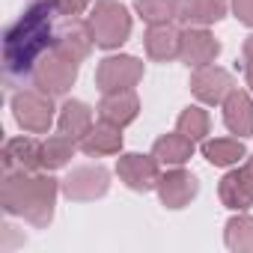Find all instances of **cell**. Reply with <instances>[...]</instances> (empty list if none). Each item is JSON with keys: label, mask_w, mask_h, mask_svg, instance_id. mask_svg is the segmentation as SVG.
Wrapping results in <instances>:
<instances>
[{"label": "cell", "mask_w": 253, "mask_h": 253, "mask_svg": "<svg viewBox=\"0 0 253 253\" xmlns=\"http://www.w3.org/2000/svg\"><path fill=\"white\" fill-rule=\"evenodd\" d=\"M54 15H57V9L51 6V0H33L6 27V33H3V69H6V78L12 84L30 78L36 63L51 51L54 36H57Z\"/></svg>", "instance_id": "cell-1"}, {"label": "cell", "mask_w": 253, "mask_h": 253, "mask_svg": "<svg viewBox=\"0 0 253 253\" xmlns=\"http://www.w3.org/2000/svg\"><path fill=\"white\" fill-rule=\"evenodd\" d=\"M63 194V179H54L51 170L39 173H3L0 206L12 217H24L36 229H48L54 220L57 197Z\"/></svg>", "instance_id": "cell-2"}, {"label": "cell", "mask_w": 253, "mask_h": 253, "mask_svg": "<svg viewBox=\"0 0 253 253\" xmlns=\"http://www.w3.org/2000/svg\"><path fill=\"white\" fill-rule=\"evenodd\" d=\"M86 27H89V36L95 42V48L101 51H116L128 42L131 36V12L125 3L119 0H92V6L86 12Z\"/></svg>", "instance_id": "cell-3"}, {"label": "cell", "mask_w": 253, "mask_h": 253, "mask_svg": "<svg viewBox=\"0 0 253 253\" xmlns=\"http://www.w3.org/2000/svg\"><path fill=\"white\" fill-rule=\"evenodd\" d=\"M9 107H12L15 122L21 125L27 134H48L51 125L57 122V110H60V107L54 104V95L36 89L33 84L24 86V89H18V92L12 95Z\"/></svg>", "instance_id": "cell-4"}, {"label": "cell", "mask_w": 253, "mask_h": 253, "mask_svg": "<svg viewBox=\"0 0 253 253\" xmlns=\"http://www.w3.org/2000/svg\"><path fill=\"white\" fill-rule=\"evenodd\" d=\"M78 69H81L78 60L66 57L63 51H57V48L51 45V51L36 63V69H33V75H30V84H33L36 89L54 95V98H63V95L72 92V86H75V81H78Z\"/></svg>", "instance_id": "cell-5"}, {"label": "cell", "mask_w": 253, "mask_h": 253, "mask_svg": "<svg viewBox=\"0 0 253 253\" xmlns=\"http://www.w3.org/2000/svg\"><path fill=\"white\" fill-rule=\"evenodd\" d=\"M143 63L131 54H110L95 69V86L98 92H122L134 89L143 81Z\"/></svg>", "instance_id": "cell-6"}, {"label": "cell", "mask_w": 253, "mask_h": 253, "mask_svg": "<svg viewBox=\"0 0 253 253\" xmlns=\"http://www.w3.org/2000/svg\"><path fill=\"white\" fill-rule=\"evenodd\" d=\"M161 173H164V167L155 161L152 152L149 155H143V152H119V158H116V176H119V182L128 191H137V194L155 191Z\"/></svg>", "instance_id": "cell-7"}, {"label": "cell", "mask_w": 253, "mask_h": 253, "mask_svg": "<svg viewBox=\"0 0 253 253\" xmlns=\"http://www.w3.org/2000/svg\"><path fill=\"white\" fill-rule=\"evenodd\" d=\"M194 98L206 107H220L223 98L235 89V78L229 69L217 66V63H209V66H200V69H191V81H188Z\"/></svg>", "instance_id": "cell-8"}, {"label": "cell", "mask_w": 253, "mask_h": 253, "mask_svg": "<svg viewBox=\"0 0 253 253\" xmlns=\"http://www.w3.org/2000/svg\"><path fill=\"white\" fill-rule=\"evenodd\" d=\"M110 191V170L101 164H81L63 179V197L72 203H95Z\"/></svg>", "instance_id": "cell-9"}, {"label": "cell", "mask_w": 253, "mask_h": 253, "mask_svg": "<svg viewBox=\"0 0 253 253\" xmlns=\"http://www.w3.org/2000/svg\"><path fill=\"white\" fill-rule=\"evenodd\" d=\"M155 191H158V200H161L164 209L179 211V209H185V206H191V203L197 200V194H200V179H197L191 170H185V167H167V170L161 173Z\"/></svg>", "instance_id": "cell-10"}, {"label": "cell", "mask_w": 253, "mask_h": 253, "mask_svg": "<svg viewBox=\"0 0 253 253\" xmlns=\"http://www.w3.org/2000/svg\"><path fill=\"white\" fill-rule=\"evenodd\" d=\"M3 173H39L42 170V140L33 134L9 137L0 152Z\"/></svg>", "instance_id": "cell-11"}, {"label": "cell", "mask_w": 253, "mask_h": 253, "mask_svg": "<svg viewBox=\"0 0 253 253\" xmlns=\"http://www.w3.org/2000/svg\"><path fill=\"white\" fill-rule=\"evenodd\" d=\"M220 57V42L214 39V33L209 27H185L182 30V51L179 60L188 69H200L209 66Z\"/></svg>", "instance_id": "cell-12"}, {"label": "cell", "mask_w": 253, "mask_h": 253, "mask_svg": "<svg viewBox=\"0 0 253 253\" xmlns=\"http://www.w3.org/2000/svg\"><path fill=\"white\" fill-rule=\"evenodd\" d=\"M143 48H146V57L152 63H173V60H179V51H182V27L176 21L149 24L146 27V36H143Z\"/></svg>", "instance_id": "cell-13"}, {"label": "cell", "mask_w": 253, "mask_h": 253, "mask_svg": "<svg viewBox=\"0 0 253 253\" xmlns=\"http://www.w3.org/2000/svg\"><path fill=\"white\" fill-rule=\"evenodd\" d=\"M220 113H223V125L226 131L235 134V137H253V92L250 89H232L223 104H220Z\"/></svg>", "instance_id": "cell-14"}, {"label": "cell", "mask_w": 253, "mask_h": 253, "mask_svg": "<svg viewBox=\"0 0 253 253\" xmlns=\"http://www.w3.org/2000/svg\"><path fill=\"white\" fill-rule=\"evenodd\" d=\"M140 116V98L134 89H122V92H101L98 101V119L110 122V125H131Z\"/></svg>", "instance_id": "cell-15"}, {"label": "cell", "mask_w": 253, "mask_h": 253, "mask_svg": "<svg viewBox=\"0 0 253 253\" xmlns=\"http://www.w3.org/2000/svg\"><path fill=\"white\" fill-rule=\"evenodd\" d=\"M78 143H81V152L89 155V158H110V155L122 152L125 140H122V128H119V125H110V122L98 119Z\"/></svg>", "instance_id": "cell-16"}, {"label": "cell", "mask_w": 253, "mask_h": 253, "mask_svg": "<svg viewBox=\"0 0 253 253\" xmlns=\"http://www.w3.org/2000/svg\"><path fill=\"white\" fill-rule=\"evenodd\" d=\"M54 48H57V51H63L66 57H72V60L84 63V60L92 54V48H95V42H92V36H89L86 21L69 18V21L57 30V36H54Z\"/></svg>", "instance_id": "cell-17"}, {"label": "cell", "mask_w": 253, "mask_h": 253, "mask_svg": "<svg viewBox=\"0 0 253 253\" xmlns=\"http://www.w3.org/2000/svg\"><path fill=\"white\" fill-rule=\"evenodd\" d=\"M95 125V113H92V107L86 104V101H81V98H66L63 104H60V110H57V131H63V134H69V137H75V140H81L89 128Z\"/></svg>", "instance_id": "cell-18"}, {"label": "cell", "mask_w": 253, "mask_h": 253, "mask_svg": "<svg viewBox=\"0 0 253 253\" xmlns=\"http://www.w3.org/2000/svg\"><path fill=\"white\" fill-rule=\"evenodd\" d=\"M194 149L197 143L191 137H185L182 131H170V134H161L155 143H152V155L155 161L167 170V167H185L191 158H194Z\"/></svg>", "instance_id": "cell-19"}, {"label": "cell", "mask_w": 253, "mask_h": 253, "mask_svg": "<svg viewBox=\"0 0 253 253\" xmlns=\"http://www.w3.org/2000/svg\"><path fill=\"white\" fill-rule=\"evenodd\" d=\"M203 158L211 167H238L247 158V146L241 137H206L203 140Z\"/></svg>", "instance_id": "cell-20"}, {"label": "cell", "mask_w": 253, "mask_h": 253, "mask_svg": "<svg viewBox=\"0 0 253 253\" xmlns=\"http://www.w3.org/2000/svg\"><path fill=\"white\" fill-rule=\"evenodd\" d=\"M217 197H220V206H226L229 211H247L253 206V191L241 167H229L223 173V179L217 182Z\"/></svg>", "instance_id": "cell-21"}, {"label": "cell", "mask_w": 253, "mask_h": 253, "mask_svg": "<svg viewBox=\"0 0 253 253\" xmlns=\"http://www.w3.org/2000/svg\"><path fill=\"white\" fill-rule=\"evenodd\" d=\"M229 12V0H182V15L185 27H211L223 21Z\"/></svg>", "instance_id": "cell-22"}, {"label": "cell", "mask_w": 253, "mask_h": 253, "mask_svg": "<svg viewBox=\"0 0 253 253\" xmlns=\"http://www.w3.org/2000/svg\"><path fill=\"white\" fill-rule=\"evenodd\" d=\"M75 152H81V143L75 137H69L63 131L48 134L42 140V170H51V173L54 170H63L75 158Z\"/></svg>", "instance_id": "cell-23"}, {"label": "cell", "mask_w": 253, "mask_h": 253, "mask_svg": "<svg viewBox=\"0 0 253 253\" xmlns=\"http://www.w3.org/2000/svg\"><path fill=\"white\" fill-rule=\"evenodd\" d=\"M223 244L232 253H253V214L232 211L223 226Z\"/></svg>", "instance_id": "cell-24"}, {"label": "cell", "mask_w": 253, "mask_h": 253, "mask_svg": "<svg viewBox=\"0 0 253 253\" xmlns=\"http://www.w3.org/2000/svg\"><path fill=\"white\" fill-rule=\"evenodd\" d=\"M176 131H182L194 143H203L211 131V116H209L206 104H188L176 119Z\"/></svg>", "instance_id": "cell-25"}, {"label": "cell", "mask_w": 253, "mask_h": 253, "mask_svg": "<svg viewBox=\"0 0 253 253\" xmlns=\"http://www.w3.org/2000/svg\"><path fill=\"white\" fill-rule=\"evenodd\" d=\"M134 12H137V18L146 27L149 24L179 21V15H182V0H134Z\"/></svg>", "instance_id": "cell-26"}, {"label": "cell", "mask_w": 253, "mask_h": 253, "mask_svg": "<svg viewBox=\"0 0 253 253\" xmlns=\"http://www.w3.org/2000/svg\"><path fill=\"white\" fill-rule=\"evenodd\" d=\"M51 6L57 9V15L63 18H78V15H86L92 0H51Z\"/></svg>", "instance_id": "cell-27"}, {"label": "cell", "mask_w": 253, "mask_h": 253, "mask_svg": "<svg viewBox=\"0 0 253 253\" xmlns=\"http://www.w3.org/2000/svg\"><path fill=\"white\" fill-rule=\"evenodd\" d=\"M229 9L244 27L253 30V0H229Z\"/></svg>", "instance_id": "cell-28"}, {"label": "cell", "mask_w": 253, "mask_h": 253, "mask_svg": "<svg viewBox=\"0 0 253 253\" xmlns=\"http://www.w3.org/2000/svg\"><path fill=\"white\" fill-rule=\"evenodd\" d=\"M241 57H244V66H253V33L244 39V45H241Z\"/></svg>", "instance_id": "cell-29"}, {"label": "cell", "mask_w": 253, "mask_h": 253, "mask_svg": "<svg viewBox=\"0 0 253 253\" xmlns=\"http://www.w3.org/2000/svg\"><path fill=\"white\" fill-rule=\"evenodd\" d=\"M238 167H241V173H244V179H247V185H250V191H253V155H247Z\"/></svg>", "instance_id": "cell-30"}, {"label": "cell", "mask_w": 253, "mask_h": 253, "mask_svg": "<svg viewBox=\"0 0 253 253\" xmlns=\"http://www.w3.org/2000/svg\"><path fill=\"white\" fill-rule=\"evenodd\" d=\"M244 81H247V89L253 92V66H247V72H244Z\"/></svg>", "instance_id": "cell-31"}]
</instances>
